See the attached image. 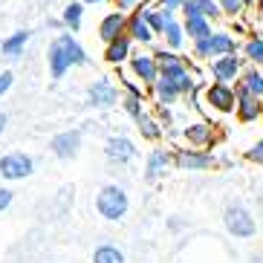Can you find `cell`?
Instances as JSON below:
<instances>
[{
    "instance_id": "6da1fadb",
    "label": "cell",
    "mask_w": 263,
    "mask_h": 263,
    "mask_svg": "<svg viewBox=\"0 0 263 263\" xmlns=\"http://www.w3.org/2000/svg\"><path fill=\"white\" fill-rule=\"evenodd\" d=\"M49 76L58 81V78H64V72L70 70V67H76V64H87V55L84 49H81V44H78L72 35H58V38L52 41V47H49Z\"/></svg>"
},
{
    "instance_id": "7a4b0ae2",
    "label": "cell",
    "mask_w": 263,
    "mask_h": 263,
    "mask_svg": "<svg viewBox=\"0 0 263 263\" xmlns=\"http://www.w3.org/2000/svg\"><path fill=\"white\" fill-rule=\"evenodd\" d=\"M197 99L205 113H217V116H234V107H237V90L232 84H220V81L202 84Z\"/></svg>"
},
{
    "instance_id": "3957f363",
    "label": "cell",
    "mask_w": 263,
    "mask_h": 263,
    "mask_svg": "<svg viewBox=\"0 0 263 263\" xmlns=\"http://www.w3.org/2000/svg\"><path fill=\"white\" fill-rule=\"evenodd\" d=\"M223 226L234 240H252L257 234V229H260L257 217L246 205H240V202H232V205L223 209Z\"/></svg>"
},
{
    "instance_id": "277c9868",
    "label": "cell",
    "mask_w": 263,
    "mask_h": 263,
    "mask_svg": "<svg viewBox=\"0 0 263 263\" xmlns=\"http://www.w3.org/2000/svg\"><path fill=\"white\" fill-rule=\"evenodd\" d=\"M96 211L104 220H110V223H119L130 211V197H127V191L122 185H104L99 191V197H96Z\"/></svg>"
},
{
    "instance_id": "5b68a950",
    "label": "cell",
    "mask_w": 263,
    "mask_h": 263,
    "mask_svg": "<svg viewBox=\"0 0 263 263\" xmlns=\"http://www.w3.org/2000/svg\"><path fill=\"white\" fill-rule=\"evenodd\" d=\"M182 139L188 147H197V151H214L223 139V130L217 127V122L211 119H200V122L182 127Z\"/></svg>"
},
{
    "instance_id": "8992f818",
    "label": "cell",
    "mask_w": 263,
    "mask_h": 263,
    "mask_svg": "<svg viewBox=\"0 0 263 263\" xmlns=\"http://www.w3.org/2000/svg\"><path fill=\"white\" fill-rule=\"evenodd\" d=\"M246 70V61L240 52H232V55H220L214 61H209V72H211V81H220V84H237L240 76Z\"/></svg>"
},
{
    "instance_id": "52a82bcc",
    "label": "cell",
    "mask_w": 263,
    "mask_h": 263,
    "mask_svg": "<svg viewBox=\"0 0 263 263\" xmlns=\"http://www.w3.org/2000/svg\"><path fill=\"white\" fill-rule=\"evenodd\" d=\"M217 165L214 151H197V147H177L174 151V168L177 171H211Z\"/></svg>"
},
{
    "instance_id": "ba28073f",
    "label": "cell",
    "mask_w": 263,
    "mask_h": 263,
    "mask_svg": "<svg viewBox=\"0 0 263 263\" xmlns=\"http://www.w3.org/2000/svg\"><path fill=\"white\" fill-rule=\"evenodd\" d=\"M104 156L116 165H130L139 156V147H136L133 139H127V136H110L107 145H104Z\"/></svg>"
},
{
    "instance_id": "9c48e42d",
    "label": "cell",
    "mask_w": 263,
    "mask_h": 263,
    "mask_svg": "<svg viewBox=\"0 0 263 263\" xmlns=\"http://www.w3.org/2000/svg\"><path fill=\"white\" fill-rule=\"evenodd\" d=\"M130 72L139 78V84L154 87L156 78H159V64H156L154 52H136V55H130Z\"/></svg>"
},
{
    "instance_id": "30bf717a",
    "label": "cell",
    "mask_w": 263,
    "mask_h": 263,
    "mask_svg": "<svg viewBox=\"0 0 263 263\" xmlns=\"http://www.w3.org/2000/svg\"><path fill=\"white\" fill-rule=\"evenodd\" d=\"M171 165H174V151H168V147H154L147 154V162H145V179L147 182L162 179Z\"/></svg>"
},
{
    "instance_id": "8fae6325",
    "label": "cell",
    "mask_w": 263,
    "mask_h": 263,
    "mask_svg": "<svg viewBox=\"0 0 263 263\" xmlns=\"http://www.w3.org/2000/svg\"><path fill=\"white\" fill-rule=\"evenodd\" d=\"M87 96H90V104H93V107L107 110V107H113V104L119 101V87L113 84L110 78H99V81L90 84Z\"/></svg>"
},
{
    "instance_id": "7c38bea8",
    "label": "cell",
    "mask_w": 263,
    "mask_h": 263,
    "mask_svg": "<svg viewBox=\"0 0 263 263\" xmlns=\"http://www.w3.org/2000/svg\"><path fill=\"white\" fill-rule=\"evenodd\" d=\"M234 90H237V87H234ZM234 119H237L240 124H255L257 119H263V101L255 99V96H249V93H243V90H237Z\"/></svg>"
},
{
    "instance_id": "4fadbf2b",
    "label": "cell",
    "mask_w": 263,
    "mask_h": 263,
    "mask_svg": "<svg viewBox=\"0 0 263 263\" xmlns=\"http://www.w3.org/2000/svg\"><path fill=\"white\" fill-rule=\"evenodd\" d=\"M209 52H211V61L220 58V55H232L240 52V41L232 29H214L209 35Z\"/></svg>"
},
{
    "instance_id": "5bb4252c",
    "label": "cell",
    "mask_w": 263,
    "mask_h": 263,
    "mask_svg": "<svg viewBox=\"0 0 263 263\" xmlns=\"http://www.w3.org/2000/svg\"><path fill=\"white\" fill-rule=\"evenodd\" d=\"M32 159L26 154H6L3 159H0V177L6 179H24L32 174Z\"/></svg>"
},
{
    "instance_id": "9a60e30c",
    "label": "cell",
    "mask_w": 263,
    "mask_h": 263,
    "mask_svg": "<svg viewBox=\"0 0 263 263\" xmlns=\"http://www.w3.org/2000/svg\"><path fill=\"white\" fill-rule=\"evenodd\" d=\"M49 147H52V154L58 156V159H76L78 147H81V130H64V133H58V136H52Z\"/></svg>"
},
{
    "instance_id": "2e32d148",
    "label": "cell",
    "mask_w": 263,
    "mask_h": 263,
    "mask_svg": "<svg viewBox=\"0 0 263 263\" xmlns=\"http://www.w3.org/2000/svg\"><path fill=\"white\" fill-rule=\"evenodd\" d=\"M182 17H194V15H200L205 17V21H220L223 17V12H220V3L217 0H182Z\"/></svg>"
},
{
    "instance_id": "e0dca14e",
    "label": "cell",
    "mask_w": 263,
    "mask_h": 263,
    "mask_svg": "<svg viewBox=\"0 0 263 263\" xmlns=\"http://www.w3.org/2000/svg\"><path fill=\"white\" fill-rule=\"evenodd\" d=\"M122 35H127V15L116 9V12H110V15L99 24V38L104 41V44H110V41L122 38Z\"/></svg>"
},
{
    "instance_id": "ac0fdd59",
    "label": "cell",
    "mask_w": 263,
    "mask_h": 263,
    "mask_svg": "<svg viewBox=\"0 0 263 263\" xmlns=\"http://www.w3.org/2000/svg\"><path fill=\"white\" fill-rule=\"evenodd\" d=\"M240 55H243V61L249 67H260L263 70V35L260 32H249L246 38L240 41Z\"/></svg>"
},
{
    "instance_id": "d6986e66",
    "label": "cell",
    "mask_w": 263,
    "mask_h": 263,
    "mask_svg": "<svg viewBox=\"0 0 263 263\" xmlns=\"http://www.w3.org/2000/svg\"><path fill=\"white\" fill-rule=\"evenodd\" d=\"M127 38L136 41V44H142V47H151L156 38V32L147 26V21L142 17V12H133V15H127Z\"/></svg>"
},
{
    "instance_id": "ffe728a7",
    "label": "cell",
    "mask_w": 263,
    "mask_h": 263,
    "mask_svg": "<svg viewBox=\"0 0 263 263\" xmlns=\"http://www.w3.org/2000/svg\"><path fill=\"white\" fill-rule=\"evenodd\" d=\"M139 12H142V17L147 21V26H151L156 35H162V29L171 24V21H174V17H177L174 12H168V9H159L154 0H147V3L139 9Z\"/></svg>"
},
{
    "instance_id": "44dd1931",
    "label": "cell",
    "mask_w": 263,
    "mask_h": 263,
    "mask_svg": "<svg viewBox=\"0 0 263 263\" xmlns=\"http://www.w3.org/2000/svg\"><path fill=\"white\" fill-rule=\"evenodd\" d=\"M234 87L263 101V70H260V67H249V64H246V70H243V76H240V81Z\"/></svg>"
},
{
    "instance_id": "7402d4cb",
    "label": "cell",
    "mask_w": 263,
    "mask_h": 263,
    "mask_svg": "<svg viewBox=\"0 0 263 263\" xmlns=\"http://www.w3.org/2000/svg\"><path fill=\"white\" fill-rule=\"evenodd\" d=\"M130 55H133V41L127 38V35H122V38H116V41H110L107 44V49H104V61L122 67L124 61H130Z\"/></svg>"
},
{
    "instance_id": "603a6c76",
    "label": "cell",
    "mask_w": 263,
    "mask_h": 263,
    "mask_svg": "<svg viewBox=\"0 0 263 263\" xmlns=\"http://www.w3.org/2000/svg\"><path fill=\"white\" fill-rule=\"evenodd\" d=\"M162 41H165V47H168L171 52H182V49H185V41H188L185 29H182V21L174 17V21L162 29Z\"/></svg>"
},
{
    "instance_id": "cb8c5ba5",
    "label": "cell",
    "mask_w": 263,
    "mask_h": 263,
    "mask_svg": "<svg viewBox=\"0 0 263 263\" xmlns=\"http://www.w3.org/2000/svg\"><path fill=\"white\" fill-rule=\"evenodd\" d=\"M182 29H185L188 41H202V38H209L217 26L211 21H205V17L194 15V17H182Z\"/></svg>"
},
{
    "instance_id": "d4e9b609",
    "label": "cell",
    "mask_w": 263,
    "mask_h": 263,
    "mask_svg": "<svg viewBox=\"0 0 263 263\" xmlns=\"http://www.w3.org/2000/svg\"><path fill=\"white\" fill-rule=\"evenodd\" d=\"M151 90H154V99H156V104H159V107H171V104H177L179 99H182V96H179V90L174 84H171L168 78H156V84L151 87Z\"/></svg>"
},
{
    "instance_id": "484cf974",
    "label": "cell",
    "mask_w": 263,
    "mask_h": 263,
    "mask_svg": "<svg viewBox=\"0 0 263 263\" xmlns=\"http://www.w3.org/2000/svg\"><path fill=\"white\" fill-rule=\"evenodd\" d=\"M93 263H127L124 260V252L113 243H101L93 252Z\"/></svg>"
},
{
    "instance_id": "4316f807",
    "label": "cell",
    "mask_w": 263,
    "mask_h": 263,
    "mask_svg": "<svg viewBox=\"0 0 263 263\" xmlns=\"http://www.w3.org/2000/svg\"><path fill=\"white\" fill-rule=\"evenodd\" d=\"M26 41H29V32H26V29H24V32H15L12 38H6L3 44H0V52L6 55V58H17Z\"/></svg>"
},
{
    "instance_id": "83f0119b",
    "label": "cell",
    "mask_w": 263,
    "mask_h": 263,
    "mask_svg": "<svg viewBox=\"0 0 263 263\" xmlns=\"http://www.w3.org/2000/svg\"><path fill=\"white\" fill-rule=\"evenodd\" d=\"M217 3H220V12H223V17H229L232 24H237L240 17L249 12V9L243 6V0H217Z\"/></svg>"
},
{
    "instance_id": "f1b7e54d",
    "label": "cell",
    "mask_w": 263,
    "mask_h": 263,
    "mask_svg": "<svg viewBox=\"0 0 263 263\" xmlns=\"http://www.w3.org/2000/svg\"><path fill=\"white\" fill-rule=\"evenodd\" d=\"M136 124H139L142 136H145V139H151V142H156V139H159V136H162V124L156 122L154 116H147V113H145V116H142V119H139V122H136Z\"/></svg>"
},
{
    "instance_id": "f546056e",
    "label": "cell",
    "mask_w": 263,
    "mask_h": 263,
    "mask_svg": "<svg viewBox=\"0 0 263 263\" xmlns=\"http://www.w3.org/2000/svg\"><path fill=\"white\" fill-rule=\"evenodd\" d=\"M81 15H84V3H70L67 12H64V21H67V26H70L72 32L81 29Z\"/></svg>"
},
{
    "instance_id": "4dcf8cb0",
    "label": "cell",
    "mask_w": 263,
    "mask_h": 263,
    "mask_svg": "<svg viewBox=\"0 0 263 263\" xmlns=\"http://www.w3.org/2000/svg\"><path fill=\"white\" fill-rule=\"evenodd\" d=\"M243 159H246V162H252V165H260V168H263V136H260V139H257L252 147H246Z\"/></svg>"
},
{
    "instance_id": "1f68e13d",
    "label": "cell",
    "mask_w": 263,
    "mask_h": 263,
    "mask_svg": "<svg viewBox=\"0 0 263 263\" xmlns=\"http://www.w3.org/2000/svg\"><path fill=\"white\" fill-rule=\"evenodd\" d=\"M124 110L133 116V122H139L142 116H145V107H142V99H133V96H127L124 99Z\"/></svg>"
},
{
    "instance_id": "d6a6232c",
    "label": "cell",
    "mask_w": 263,
    "mask_h": 263,
    "mask_svg": "<svg viewBox=\"0 0 263 263\" xmlns=\"http://www.w3.org/2000/svg\"><path fill=\"white\" fill-rule=\"evenodd\" d=\"M145 3H147V0H116L119 12H124V15H133V12H139Z\"/></svg>"
},
{
    "instance_id": "836d02e7",
    "label": "cell",
    "mask_w": 263,
    "mask_h": 263,
    "mask_svg": "<svg viewBox=\"0 0 263 263\" xmlns=\"http://www.w3.org/2000/svg\"><path fill=\"white\" fill-rule=\"evenodd\" d=\"M124 87H127V93H130L133 99H142V101H145V90H142V87L133 81V78H124Z\"/></svg>"
},
{
    "instance_id": "e575fe53",
    "label": "cell",
    "mask_w": 263,
    "mask_h": 263,
    "mask_svg": "<svg viewBox=\"0 0 263 263\" xmlns=\"http://www.w3.org/2000/svg\"><path fill=\"white\" fill-rule=\"evenodd\" d=\"M154 3H156L159 9H168V12H174V15L182 9V0H154Z\"/></svg>"
},
{
    "instance_id": "d590c367",
    "label": "cell",
    "mask_w": 263,
    "mask_h": 263,
    "mask_svg": "<svg viewBox=\"0 0 263 263\" xmlns=\"http://www.w3.org/2000/svg\"><path fill=\"white\" fill-rule=\"evenodd\" d=\"M9 87H12V72L6 70V72H0V96L6 93Z\"/></svg>"
},
{
    "instance_id": "8d00e7d4",
    "label": "cell",
    "mask_w": 263,
    "mask_h": 263,
    "mask_svg": "<svg viewBox=\"0 0 263 263\" xmlns=\"http://www.w3.org/2000/svg\"><path fill=\"white\" fill-rule=\"evenodd\" d=\"M9 202H12V191H6V188H0V211L9 209Z\"/></svg>"
},
{
    "instance_id": "74e56055",
    "label": "cell",
    "mask_w": 263,
    "mask_h": 263,
    "mask_svg": "<svg viewBox=\"0 0 263 263\" xmlns=\"http://www.w3.org/2000/svg\"><path fill=\"white\" fill-rule=\"evenodd\" d=\"M6 130V113H0V133Z\"/></svg>"
},
{
    "instance_id": "f35d334b",
    "label": "cell",
    "mask_w": 263,
    "mask_h": 263,
    "mask_svg": "<svg viewBox=\"0 0 263 263\" xmlns=\"http://www.w3.org/2000/svg\"><path fill=\"white\" fill-rule=\"evenodd\" d=\"M243 6H246V9H255V0H243Z\"/></svg>"
},
{
    "instance_id": "ab89813d",
    "label": "cell",
    "mask_w": 263,
    "mask_h": 263,
    "mask_svg": "<svg viewBox=\"0 0 263 263\" xmlns=\"http://www.w3.org/2000/svg\"><path fill=\"white\" fill-rule=\"evenodd\" d=\"M81 3H101V0H81Z\"/></svg>"
},
{
    "instance_id": "60d3db41",
    "label": "cell",
    "mask_w": 263,
    "mask_h": 263,
    "mask_svg": "<svg viewBox=\"0 0 263 263\" xmlns=\"http://www.w3.org/2000/svg\"><path fill=\"white\" fill-rule=\"evenodd\" d=\"M260 232H263V220H260Z\"/></svg>"
}]
</instances>
